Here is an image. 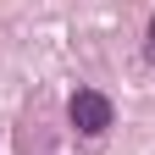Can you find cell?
<instances>
[{
    "mask_svg": "<svg viewBox=\"0 0 155 155\" xmlns=\"http://www.w3.org/2000/svg\"><path fill=\"white\" fill-rule=\"evenodd\" d=\"M67 122L78 133H89V139H100V133L111 127V100H105L100 89H78L72 100H67Z\"/></svg>",
    "mask_w": 155,
    "mask_h": 155,
    "instance_id": "1",
    "label": "cell"
},
{
    "mask_svg": "<svg viewBox=\"0 0 155 155\" xmlns=\"http://www.w3.org/2000/svg\"><path fill=\"white\" fill-rule=\"evenodd\" d=\"M150 50H155V22H150Z\"/></svg>",
    "mask_w": 155,
    "mask_h": 155,
    "instance_id": "2",
    "label": "cell"
}]
</instances>
